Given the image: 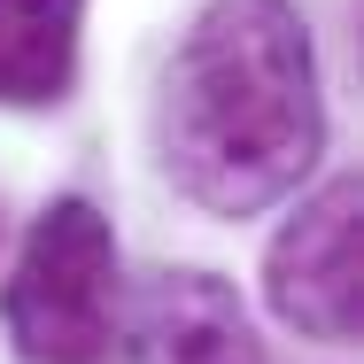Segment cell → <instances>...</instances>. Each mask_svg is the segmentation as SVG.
Masks as SVG:
<instances>
[{"mask_svg": "<svg viewBox=\"0 0 364 364\" xmlns=\"http://www.w3.org/2000/svg\"><path fill=\"white\" fill-rule=\"evenodd\" d=\"M264 302L279 326L326 349L364 333V186L349 171L326 178L310 202H294V218L272 232Z\"/></svg>", "mask_w": 364, "mask_h": 364, "instance_id": "cell-3", "label": "cell"}, {"mask_svg": "<svg viewBox=\"0 0 364 364\" xmlns=\"http://www.w3.org/2000/svg\"><path fill=\"white\" fill-rule=\"evenodd\" d=\"M124 364H272V357H264L240 294L218 272H163L132 302Z\"/></svg>", "mask_w": 364, "mask_h": 364, "instance_id": "cell-4", "label": "cell"}, {"mask_svg": "<svg viewBox=\"0 0 364 364\" xmlns=\"http://www.w3.org/2000/svg\"><path fill=\"white\" fill-rule=\"evenodd\" d=\"M326 147L318 47L294 0H210L155 93V163L202 218H264Z\"/></svg>", "mask_w": 364, "mask_h": 364, "instance_id": "cell-1", "label": "cell"}, {"mask_svg": "<svg viewBox=\"0 0 364 364\" xmlns=\"http://www.w3.org/2000/svg\"><path fill=\"white\" fill-rule=\"evenodd\" d=\"M8 341L23 364H101L117 341V225L101 218L85 194L47 202L16 272L0 294Z\"/></svg>", "mask_w": 364, "mask_h": 364, "instance_id": "cell-2", "label": "cell"}, {"mask_svg": "<svg viewBox=\"0 0 364 364\" xmlns=\"http://www.w3.org/2000/svg\"><path fill=\"white\" fill-rule=\"evenodd\" d=\"M85 0H0V109H55L77 85Z\"/></svg>", "mask_w": 364, "mask_h": 364, "instance_id": "cell-5", "label": "cell"}]
</instances>
